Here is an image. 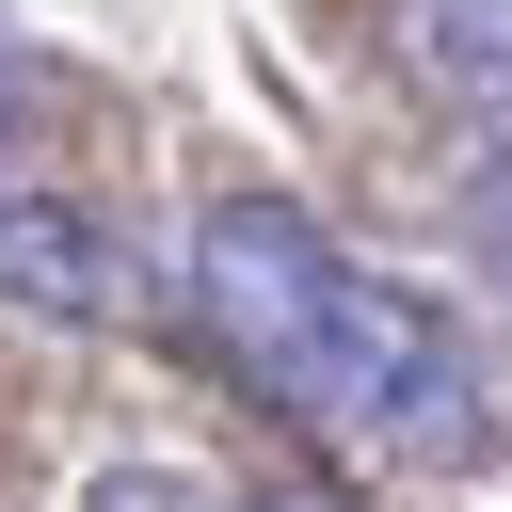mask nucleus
Masks as SVG:
<instances>
[{
    "label": "nucleus",
    "instance_id": "f257e3e1",
    "mask_svg": "<svg viewBox=\"0 0 512 512\" xmlns=\"http://www.w3.org/2000/svg\"><path fill=\"white\" fill-rule=\"evenodd\" d=\"M192 320L208 352L272 400V416H320V432H368V448H416V464H480L496 448V384H480V336L368 272L336 224H304L288 192H224L192 224Z\"/></svg>",
    "mask_w": 512,
    "mask_h": 512
},
{
    "label": "nucleus",
    "instance_id": "f03ea898",
    "mask_svg": "<svg viewBox=\"0 0 512 512\" xmlns=\"http://www.w3.org/2000/svg\"><path fill=\"white\" fill-rule=\"evenodd\" d=\"M0 304L16 320H128L144 304V256L96 208H64V192H0Z\"/></svg>",
    "mask_w": 512,
    "mask_h": 512
},
{
    "label": "nucleus",
    "instance_id": "7ed1b4c3",
    "mask_svg": "<svg viewBox=\"0 0 512 512\" xmlns=\"http://www.w3.org/2000/svg\"><path fill=\"white\" fill-rule=\"evenodd\" d=\"M400 64L464 112H512V0H400Z\"/></svg>",
    "mask_w": 512,
    "mask_h": 512
},
{
    "label": "nucleus",
    "instance_id": "20e7f679",
    "mask_svg": "<svg viewBox=\"0 0 512 512\" xmlns=\"http://www.w3.org/2000/svg\"><path fill=\"white\" fill-rule=\"evenodd\" d=\"M464 256H480V288L512 304V160H480V176H464Z\"/></svg>",
    "mask_w": 512,
    "mask_h": 512
},
{
    "label": "nucleus",
    "instance_id": "39448f33",
    "mask_svg": "<svg viewBox=\"0 0 512 512\" xmlns=\"http://www.w3.org/2000/svg\"><path fill=\"white\" fill-rule=\"evenodd\" d=\"M80 512H224V496H208V480H176V464H112Z\"/></svg>",
    "mask_w": 512,
    "mask_h": 512
},
{
    "label": "nucleus",
    "instance_id": "423d86ee",
    "mask_svg": "<svg viewBox=\"0 0 512 512\" xmlns=\"http://www.w3.org/2000/svg\"><path fill=\"white\" fill-rule=\"evenodd\" d=\"M240 512H352L336 480H272V496H240Z\"/></svg>",
    "mask_w": 512,
    "mask_h": 512
},
{
    "label": "nucleus",
    "instance_id": "0eeeda50",
    "mask_svg": "<svg viewBox=\"0 0 512 512\" xmlns=\"http://www.w3.org/2000/svg\"><path fill=\"white\" fill-rule=\"evenodd\" d=\"M16 96H32V80H16V48H0V128H16Z\"/></svg>",
    "mask_w": 512,
    "mask_h": 512
}]
</instances>
